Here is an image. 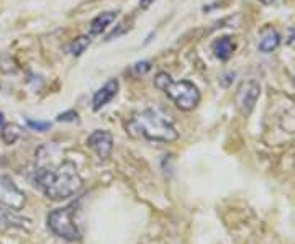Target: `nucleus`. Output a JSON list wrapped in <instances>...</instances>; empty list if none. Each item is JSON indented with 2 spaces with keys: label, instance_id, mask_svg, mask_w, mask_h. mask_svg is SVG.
<instances>
[{
  "label": "nucleus",
  "instance_id": "nucleus-7",
  "mask_svg": "<svg viewBox=\"0 0 295 244\" xmlns=\"http://www.w3.org/2000/svg\"><path fill=\"white\" fill-rule=\"evenodd\" d=\"M87 146L97 154L98 159L105 161L110 157L113 149V138L105 130H95L92 135L87 138Z\"/></svg>",
  "mask_w": 295,
  "mask_h": 244
},
{
  "label": "nucleus",
  "instance_id": "nucleus-21",
  "mask_svg": "<svg viewBox=\"0 0 295 244\" xmlns=\"http://www.w3.org/2000/svg\"><path fill=\"white\" fill-rule=\"evenodd\" d=\"M261 2H264V3H269V2H272V0H261Z\"/></svg>",
  "mask_w": 295,
  "mask_h": 244
},
{
  "label": "nucleus",
  "instance_id": "nucleus-19",
  "mask_svg": "<svg viewBox=\"0 0 295 244\" xmlns=\"http://www.w3.org/2000/svg\"><path fill=\"white\" fill-rule=\"evenodd\" d=\"M226 77H235V74H233V73H230V74H226ZM225 77V75H223V77L221 79H226ZM223 85H225V87H228V80H225V82H221Z\"/></svg>",
  "mask_w": 295,
  "mask_h": 244
},
{
  "label": "nucleus",
  "instance_id": "nucleus-8",
  "mask_svg": "<svg viewBox=\"0 0 295 244\" xmlns=\"http://www.w3.org/2000/svg\"><path fill=\"white\" fill-rule=\"evenodd\" d=\"M117 92H118V80L110 79L105 85H102V87L94 94V98H92L94 110H100L105 107L108 102H112V100L115 98Z\"/></svg>",
  "mask_w": 295,
  "mask_h": 244
},
{
  "label": "nucleus",
  "instance_id": "nucleus-5",
  "mask_svg": "<svg viewBox=\"0 0 295 244\" xmlns=\"http://www.w3.org/2000/svg\"><path fill=\"white\" fill-rule=\"evenodd\" d=\"M261 94V87L256 80H245L240 84V87L236 89L235 95V103L236 108L243 117H248V115L254 110V105L258 102Z\"/></svg>",
  "mask_w": 295,
  "mask_h": 244
},
{
  "label": "nucleus",
  "instance_id": "nucleus-4",
  "mask_svg": "<svg viewBox=\"0 0 295 244\" xmlns=\"http://www.w3.org/2000/svg\"><path fill=\"white\" fill-rule=\"evenodd\" d=\"M75 203L68 207L58 208L48 215V228L56 236L66 239V241H75L80 238V231L75 223Z\"/></svg>",
  "mask_w": 295,
  "mask_h": 244
},
{
  "label": "nucleus",
  "instance_id": "nucleus-14",
  "mask_svg": "<svg viewBox=\"0 0 295 244\" xmlns=\"http://www.w3.org/2000/svg\"><path fill=\"white\" fill-rule=\"evenodd\" d=\"M20 130L15 126V125H8V126H5L3 128V131H2V136H3V141L7 143V145H12V143H15V140L18 136H20V133H18Z\"/></svg>",
  "mask_w": 295,
  "mask_h": 244
},
{
  "label": "nucleus",
  "instance_id": "nucleus-1",
  "mask_svg": "<svg viewBox=\"0 0 295 244\" xmlns=\"http://www.w3.org/2000/svg\"><path fill=\"white\" fill-rule=\"evenodd\" d=\"M35 184L51 200H64L82 187V179L74 162L63 161L56 166H38Z\"/></svg>",
  "mask_w": 295,
  "mask_h": 244
},
{
  "label": "nucleus",
  "instance_id": "nucleus-10",
  "mask_svg": "<svg viewBox=\"0 0 295 244\" xmlns=\"http://www.w3.org/2000/svg\"><path fill=\"white\" fill-rule=\"evenodd\" d=\"M117 15H118V12H115V10L98 13V15L95 17L92 22H90L89 33H90L92 36L100 35V33H102L103 30H105V28H107L108 25H110V23H112L113 20H115Z\"/></svg>",
  "mask_w": 295,
  "mask_h": 244
},
{
  "label": "nucleus",
  "instance_id": "nucleus-11",
  "mask_svg": "<svg viewBox=\"0 0 295 244\" xmlns=\"http://www.w3.org/2000/svg\"><path fill=\"white\" fill-rule=\"evenodd\" d=\"M233 51H235V41L230 36H223L218 38V40L213 43V52L220 61H226L230 59Z\"/></svg>",
  "mask_w": 295,
  "mask_h": 244
},
{
  "label": "nucleus",
  "instance_id": "nucleus-15",
  "mask_svg": "<svg viewBox=\"0 0 295 244\" xmlns=\"http://www.w3.org/2000/svg\"><path fill=\"white\" fill-rule=\"evenodd\" d=\"M149 69H151V63H148V61H143V63H136L135 66H133V73H135L136 75L146 74Z\"/></svg>",
  "mask_w": 295,
  "mask_h": 244
},
{
  "label": "nucleus",
  "instance_id": "nucleus-20",
  "mask_svg": "<svg viewBox=\"0 0 295 244\" xmlns=\"http://www.w3.org/2000/svg\"><path fill=\"white\" fill-rule=\"evenodd\" d=\"M3 123H5V120H3V115L0 113V131L3 130Z\"/></svg>",
  "mask_w": 295,
  "mask_h": 244
},
{
  "label": "nucleus",
  "instance_id": "nucleus-13",
  "mask_svg": "<svg viewBox=\"0 0 295 244\" xmlns=\"http://www.w3.org/2000/svg\"><path fill=\"white\" fill-rule=\"evenodd\" d=\"M89 46H90V38L89 36H77L73 43H71L69 52L73 56H80L82 52H85V49H87Z\"/></svg>",
  "mask_w": 295,
  "mask_h": 244
},
{
  "label": "nucleus",
  "instance_id": "nucleus-18",
  "mask_svg": "<svg viewBox=\"0 0 295 244\" xmlns=\"http://www.w3.org/2000/svg\"><path fill=\"white\" fill-rule=\"evenodd\" d=\"M154 0H140V7L143 8V10H146V8L151 7V3H153Z\"/></svg>",
  "mask_w": 295,
  "mask_h": 244
},
{
  "label": "nucleus",
  "instance_id": "nucleus-9",
  "mask_svg": "<svg viewBox=\"0 0 295 244\" xmlns=\"http://www.w3.org/2000/svg\"><path fill=\"white\" fill-rule=\"evenodd\" d=\"M30 220L20 217L17 210L12 208H0V229H10V228H26Z\"/></svg>",
  "mask_w": 295,
  "mask_h": 244
},
{
  "label": "nucleus",
  "instance_id": "nucleus-2",
  "mask_svg": "<svg viewBox=\"0 0 295 244\" xmlns=\"http://www.w3.org/2000/svg\"><path fill=\"white\" fill-rule=\"evenodd\" d=\"M126 130L133 136H143L149 141L171 143L179 138L172 120L159 108H145L136 112L126 123Z\"/></svg>",
  "mask_w": 295,
  "mask_h": 244
},
{
  "label": "nucleus",
  "instance_id": "nucleus-17",
  "mask_svg": "<svg viewBox=\"0 0 295 244\" xmlns=\"http://www.w3.org/2000/svg\"><path fill=\"white\" fill-rule=\"evenodd\" d=\"M74 120H77V113H75L74 110H69V112L58 115V122H74Z\"/></svg>",
  "mask_w": 295,
  "mask_h": 244
},
{
  "label": "nucleus",
  "instance_id": "nucleus-3",
  "mask_svg": "<svg viewBox=\"0 0 295 244\" xmlns=\"http://www.w3.org/2000/svg\"><path fill=\"white\" fill-rule=\"evenodd\" d=\"M154 85L168 95L175 103V107L190 112L200 102V92L190 80H172L168 73H158L154 77Z\"/></svg>",
  "mask_w": 295,
  "mask_h": 244
},
{
  "label": "nucleus",
  "instance_id": "nucleus-12",
  "mask_svg": "<svg viewBox=\"0 0 295 244\" xmlns=\"http://www.w3.org/2000/svg\"><path fill=\"white\" fill-rule=\"evenodd\" d=\"M279 43H280L279 33L275 30H272V28H269V30H266L263 33V36H261L259 51L261 52H270V51H274L275 48L279 46Z\"/></svg>",
  "mask_w": 295,
  "mask_h": 244
},
{
  "label": "nucleus",
  "instance_id": "nucleus-16",
  "mask_svg": "<svg viewBox=\"0 0 295 244\" xmlns=\"http://www.w3.org/2000/svg\"><path fill=\"white\" fill-rule=\"evenodd\" d=\"M26 123H28V126L36 131H46L48 128H49V123H46V122H33V120H26Z\"/></svg>",
  "mask_w": 295,
  "mask_h": 244
},
{
  "label": "nucleus",
  "instance_id": "nucleus-6",
  "mask_svg": "<svg viewBox=\"0 0 295 244\" xmlns=\"http://www.w3.org/2000/svg\"><path fill=\"white\" fill-rule=\"evenodd\" d=\"M26 203V197L23 190L17 187V184L5 175H0V205L12 210H22Z\"/></svg>",
  "mask_w": 295,
  "mask_h": 244
}]
</instances>
